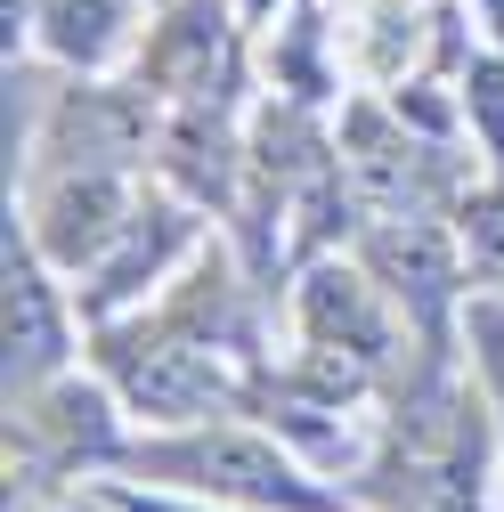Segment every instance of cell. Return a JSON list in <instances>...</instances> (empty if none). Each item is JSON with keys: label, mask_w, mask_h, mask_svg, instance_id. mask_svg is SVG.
I'll return each mask as SVG.
<instances>
[{"label": "cell", "mask_w": 504, "mask_h": 512, "mask_svg": "<svg viewBox=\"0 0 504 512\" xmlns=\"http://www.w3.org/2000/svg\"><path fill=\"white\" fill-rule=\"evenodd\" d=\"M131 464L163 488H187V496L228 504V512H342L326 488H309V472L277 439L236 431V423H187L155 447H131Z\"/></svg>", "instance_id": "6da1fadb"}, {"label": "cell", "mask_w": 504, "mask_h": 512, "mask_svg": "<svg viewBox=\"0 0 504 512\" xmlns=\"http://www.w3.org/2000/svg\"><path fill=\"white\" fill-rule=\"evenodd\" d=\"M374 512H480V415L456 391L399 399L391 447L358 480Z\"/></svg>", "instance_id": "7a4b0ae2"}, {"label": "cell", "mask_w": 504, "mask_h": 512, "mask_svg": "<svg viewBox=\"0 0 504 512\" xmlns=\"http://www.w3.org/2000/svg\"><path fill=\"white\" fill-rule=\"evenodd\" d=\"M98 358H106V382L122 391V407H139L155 423H212V407L228 399L212 342L179 334V326H106Z\"/></svg>", "instance_id": "3957f363"}, {"label": "cell", "mask_w": 504, "mask_h": 512, "mask_svg": "<svg viewBox=\"0 0 504 512\" xmlns=\"http://www.w3.org/2000/svg\"><path fill=\"white\" fill-rule=\"evenodd\" d=\"M342 171H350V196H358L374 220H415V212H431L439 196H456V171L439 163L431 147H415L407 131H391L374 106L350 114V155H342Z\"/></svg>", "instance_id": "277c9868"}, {"label": "cell", "mask_w": 504, "mask_h": 512, "mask_svg": "<svg viewBox=\"0 0 504 512\" xmlns=\"http://www.w3.org/2000/svg\"><path fill=\"white\" fill-rule=\"evenodd\" d=\"M456 261H464V244L439 228L431 212H415V220H383V228L366 236V269H374V285H383L391 301H407V317H415L423 342H439V326H448V309H456Z\"/></svg>", "instance_id": "5b68a950"}, {"label": "cell", "mask_w": 504, "mask_h": 512, "mask_svg": "<svg viewBox=\"0 0 504 512\" xmlns=\"http://www.w3.org/2000/svg\"><path fill=\"white\" fill-rule=\"evenodd\" d=\"M33 252L57 269H98L106 261V244L131 228V204H122V187L106 171H82V179H57L33 196Z\"/></svg>", "instance_id": "8992f818"}, {"label": "cell", "mask_w": 504, "mask_h": 512, "mask_svg": "<svg viewBox=\"0 0 504 512\" xmlns=\"http://www.w3.org/2000/svg\"><path fill=\"white\" fill-rule=\"evenodd\" d=\"M301 326H309V350H334L366 374L391 366V309H383V285L374 277H350V269H318L301 285Z\"/></svg>", "instance_id": "52a82bcc"}, {"label": "cell", "mask_w": 504, "mask_h": 512, "mask_svg": "<svg viewBox=\"0 0 504 512\" xmlns=\"http://www.w3.org/2000/svg\"><path fill=\"white\" fill-rule=\"evenodd\" d=\"M66 366V317H57V285L41 277V252L17 244L9 228V391H41Z\"/></svg>", "instance_id": "ba28073f"}, {"label": "cell", "mask_w": 504, "mask_h": 512, "mask_svg": "<svg viewBox=\"0 0 504 512\" xmlns=\"http://www.w3.org/2000/svg\"><path fill=\"white\" fill-rule=\"evenodd\" d=\"M196 236V220L187 212H171V204H155V212H131V228H122L114 244H106V261H98V285H90V317H114L122 301H139L155 277H163V261Z\"/></svg>", "instance_id": "9c48e42d"}, {"label": "cell", "mask_w": 504, "mask_h": 512, "mask_svg": "<svg viewBox=\"0 0 504 512\" xmlns=\"http://www.w3.org/2000/svg\"><path fill=\"white\" fill-rule=\"evenodd\" d=\"M228 49V25H220V0H196L163 41H155V82H171V90H212V57Z\"/></svg>", "instance_id": "30bf717a"}, {"label": "cell", "mask_w": 504, "mask_h": 512, "mask_svg": "<svg viewBox=\"0 0 504 512\" xmlns=\"http://www.w3.org/2000/svg\"><path fill=\"white\" fill-rule=\"evenodd\" d=\"M456 244H464V269L480 277V293H504V179L456 196Z\"/></svg>", "instance_id": "8fae6325"}, {"label": "cell", "mask_w": 504, "mask_h": 512, "mask_svg": "<svg viewBox=\"0 0 504 512\" xmlns=\"http://www.w3.org/2000/svg\"><path fill=\"white\" fill-rule=\"evenodd\" d=\"M41 41L66 57V66H98L114 49V0H49L41 9Z\"/></svg>", "instance_id": "7c38bea8"}, {"label": "cell", "mask_w": 504, "mask_h": 512, "mask_svg": "<svg viewBox=\"0 0 504 512\" xmlns=\"http://www.w3.org/2000/svg\"><path fill=\"white\" fill-rule=\"evenodd\" d=\"M464 334H472V358H480V374H488V407H496V423H504V293L464 301Z\"/></svg>", "instance_id": "4fadbf2b"}, {"label": "cell", "mask_w": 504, "mask_h": 512, "mask_svg": "<svg viewBox=\"0 0 504 512\" xmlns=\"http://www.w3.org/2000/svg\"><path fill=\"white\" fill-rule=\"evenodd\" d=\"M464 114L480 122V139H488V155L504 171V57H472L464 66Z\"/></svg>", "instance_id": "5bb4252c"}, {"label": "cell", "mask_w": 504, "mask_h": 512, "mask_svg": "<svg viewBox=\"0 0 504 512\" xmlns=\"http://www.w3.org/2000/svg\"><path fill=\"white\" fill-rule=\"evenodd\" d=\"M106 504H114V512H204V504H155V496H131V488H114Z\"/></svg>", "instance_id": "9a60e30c"}, {"label": "cell", "mask_w": 504, "mask_h": 512, "mask_svg": "<svg viewBox=\"0 0 504 512\" xmlns=\"http://www.w3.org/2000/svg\"><path fill=\"white\" fill-rule=\"evenodd\" d=\"M252 9H277V0H252Z\"/></svg>", "instance_id": "2e32d148"}]
</instances>
